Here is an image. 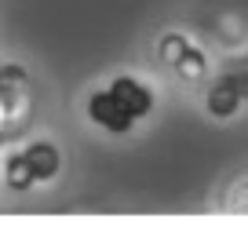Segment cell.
Returning a JSON list of instances; mask_svg holds the SVG:
<instances>
[{
  "mask_svg": "<svg viewBox=\"0 0 248 248\" xmlns=\"http://www.w3.org/2000/svg\"><path fill=\"white\" fill-rule=\"evenodd\" d=\"M88 117H92L99 128H106L109 135H124V132L135 128V117L109 95V88H102V92H95L92 99H88Z\"/></svg>",
  "mask_w": 248,
  "mask_h": 248,
  "instance_id": "cell-1",
  "label": "cell"
},
{
  "mask_svg": "<svg viewBox=\"0 0 248 248\" xmlns=\"http://www.w3.org/2000/svg\"><path fill=\"white\" fill-rule=\"evenodd\" d=\"M109 95H113L135 121L150 117V109H154V92H150L142 80H135V77H117L113 84H109Z\"/></svg>",
  "mask_w": 248,
  "mask_h": 248,
  "instance_id": "cell-2",
  "label": "cell"
},
{
  "mask_svg": "<svg viewBox=\"0 0 248 248\" xmlns=\"http://www.w3.org/2000/svg\"><path fill=\"white\" fill-rule=\"evenodd\" d=\"M22 157H26V164H30V171H33V179H37V183H47V179L59 175L62 157H59V150H55L47 139L30 142V146L22 150Z\"/></svg>",
  "mask_w": 248,
  "mask_h": 248,
  "instance_id": "cell-3",
  "label": "cell"
},
{
  "mask_svg": "<svg viewBox=\"0 0 248 248\" xmlns=\"http://www.w3.org/2000/svg\"><path fill=\"white\" fill-rule=\"evenodd\" d=\"M204 106H208L212 117H233L241 106V92L237 84H233V77L226 73V77H219L216 84L208 88V99H204Z\"/></svg>",
  "mask_w": 248,
  "mask_h": 248,
  "instance_id": "cell-4",
  "label": "cell"
},
{
  "mask_svg": "<svg viewBox=\"0 0 248 248\" xmlns=\"http://www.w3.org/2000/svg\"><path fill=\"white\" fill-rule=\"evenodd\" d=\"M4 183H8L11 190H18V194H22V190H30V186L37 183L22 154H11V157H8V164H4Z\"/></svg>",
  "mask_w": 248,
  "mask_h": 248,
  "instance_id": "cell-5",
  "label": "cell"
},
{
  "mask_svg": "<svg viewBox=\"0 0 248 248\" xmlns=\"http://www.w3.org/2000/svg\"><path fill=\"white\" fill-rule=\"evenodd\" d=\"M230 77H233V84H237L241 99H248V73H230Z\"/></svg>",
  "mask_w": 248,
  "mask_h": 248,
  "instance_id": "cell-6",
  "label": "cell"
},
{
  "mask_svg": "<svg viewBox=\"0 0 248 248\" xmlns=\"http://www.w3.org/2000/svg\"><path fill=\"white\" fill-rule=\"evenodd\" d=\"M245 197H248V190H245Z\"/></svg>",
  "mask_w": 248,
  "mask_h": 248,
  "instance_id": "cell-7",
  "label": "cell"
}]
</instances>
